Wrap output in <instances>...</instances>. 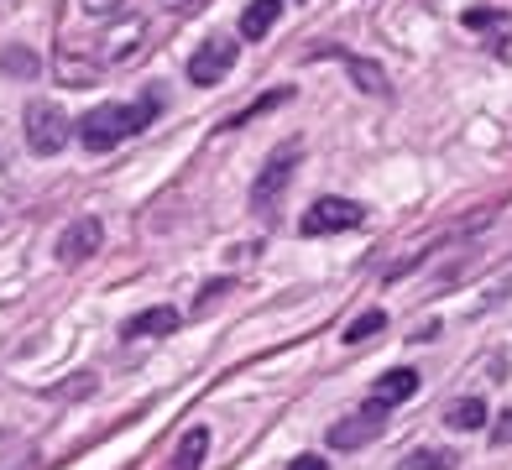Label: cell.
Masks as SVG:
<instances>
[{"instance_id":"cell-12","label":"cell","mask_w":512,"mask_h":470,"mask_svg":"<svg viewBox=\"0 0 512 470\" xmlns=\"http://www.w3.org/2000/svg\"><path fill=\"white\" fill-rule=\"evenodd\" d=\"M0 74L6 79H37L42 74V58L32 53V47H21V42H11V47H0Z\"/></svg>"},{"instance_id":"cell-2","label":"cell","mask_w":512,"mask_h":470,"mask_svg":"<svg viewBox=\"0 0 512 470\" xmlns=\"http://www.w3.org/2000/svg\"><path fill=\"white\" fill-rule=\"evenodd\" d=\"M298 157H304V147H298V141H288V147H277V152L267 157V168L256 173V183H251V215H256V220H272V215H277V204H283L288 183H293Z\"/></svg>"},{"instance_id":"cell-6","label":"cell","mask_w":512,"mask_h":470,"mask_svg":"<svg viewBox=\"0 0 512 470\" xmlns=\"http://www.w3.org/2000/svg\"><path fill=\"white\" fill-rule=\"evenodd\" d=\"M230 68H236V42H230V37H209V42H199V53L189 58V79L199 89H209V84H220Z\"/></svg>"},{"instance_id":"cell-14","label":"cell","mask_w":512,"mask_h":470,"mask_svg":"<svg viewBox=\"0 0 512 470\" xmlns=\"http://www.w3.org/2000/svg\"><path fill=\"white\" fill-rule=\"evenodd\" d=\"M288 100H293V89H272V94H262V100H251V105H246L241 115H230L225 126H230V131H236V126H251L256 115H267V110H277V105H288Z\"/></svg>"},{"instance_id":"cell-5","label":"cell","mask_w":512,"mask_h":470,"mask_svg":"<svg viewBox=\"0 0 512 470\" xmlns=\"http://www.w3.org/2000/svg\"><path fill=\"white\" fill-rule=\"evenodd\" d=\"M382 429H387V408L382 403H366L361 413L330 423V450H361V444H371Z\"/></svg>"},{"instance_id":"cell-11","label":"cell","mask_w":512,"mask_h":470,"mask_svg":"<svg viewBox=\"0 0 512 470\" xmlns=\"http://www.w3.org/2000/svg\"><path fill=\"white\" fill-rule=\"evenodd\" d=\"M277 16H283V0H251V6L241 11V37L246 42H262L277 27Z\"/></svg>"},{"instance_id":"cell-16","label":"cell","mask_w":512,"mask_h":470,"mask_svg":"<svg viewBox=\"0 0 512 470\" xmlns=\"http://www.w3.org/2000/svg\"><path fill=\"white\" fill-rule=\"evenodd\" d=\"M382 324H387V314H382V309H366V314H356V319H351V329H345V345H361V340H371Z\"/></svg>"},{"instance_id":"cell-3","label":"cell","mask_w":512,"mask_h":470,"mask_svg":"<svg viewBox=\"0 0 512 470\" xmlns=\"http://www.w3.org/2000/svg\"><path fill=\"white\" fill-rule=\"evenodd\" d=\"M21 121H27V147H32L37 157H53V152H63V147H68V136H74V126H68V115H63L53 100H32Z\"/></svg>"},{"instance_id":"cell-17","label":"cell","mask_w":512,"mask_h":470,"mask_svg":"<svg viewBox=\"0 0 512 470\" xmlns=\"http://www.w3.org/2000/svg\"><path fill=\"white\" fill-rule=\"evenodd\" d=\"M403 470H455V455H445V450H418Z\"/></svg>"},{"instance_id":"cell-19","label":"cell","mask_w":512,"mask_h":470,"mask_svg":"<svg viewBox=\"0 0 512 470\" xmlns=\"http://www.w3.org/2000/svg\"><path fill=\"white\" fill-rule=\"evenodd\" d=\"M492 21H502L497 11H465V27H492Z\"/></svg>"},{"instance_id":"cell-21","label":"cell","mask_w":512,"mask_h":470,"mask_svg":"<svg viewBox=\"0 0 512 470\" xmlns=\"http://www.w3.org/2000/svg\"><path fill=\"white\" fill-rule=\"evenodd\" d=\"M194 6H204V0H168V11H194Z\"/></svg>"},{"instance_id":"cell-9","label":"cell","mask_w":512,"mask_h":470,"mask_svg":"<svg viewBox=\"0 0 512 470\" xmlns=\"http://www.w3.org/2000/svg\"><path fill=\"white\" fill-rule=\"evenodd\" d=\"M173 329H178V309L157 303V309H142L136 319H126L121 335H126V340H157V335H173Z\"/></svg>"},{"instance_id":"cell-18","label":"cell","mask_w":512,"mask_h":470,"mask_svg":"<svg viewBox=\"0 0 512 470\" xmlns=\"http://www.w3.org/2000/svg\"><path fill=\"white\" fill-rule=\"evenodd\" d=\"M220 293H230V282H209V288L199 293V303H194V309H209V303H215Z\"/></svg>"},{"instance_id":"cell-15","label":"cell","mask_w":512,"mask_h":470,"mask_svg":"<svg viewBox=\"0 0 512 470\" xmlns=\"http://www.w3.org/2000/svg\"><path fill=\"white\" fill-rule=\"evenodd\" d=\"M445 423H450V429H481V423H486V403H481V397H465V403H455L445 413Z\"/></svg>"},{"instance_id":"cell-10","label":"cell","mask_w":512,"mask_h":470,"mask_svg":"<svg viewBox=\"0 0 512 470\" xmlns=\"http://www.w3.org/2000/svg\"><path fill=\"white\" fill-rule=\"evenodd\" d=\"M413 392H418V371L398 366V371H387L382 382L371 387V403H382V408H398V403H408Z\"/></svg>"},{"instance_id":"cell-13","label":"cell","mask_w":512,"mask_h":470,"mask_svg":"<svg viewBox=\"0 0 512 470\" xmlns=\"http://www.w3.org/2000/svg\"><path fill=\"white\" fill-rule=\"evenodd\" d=\"M204 455H209V429H189L173 450V470H199Z\"/></svg>"},{"instance_id":"cell-1","label":"cell","mask_w":512,"mask_h":470,"mask_svg":"<svg viewBox=\"0 0 512 470\" xmlns=\"http://www.w3.org/2000/svg\"><path fill=\"white\" fill-rule=\"evenodd\" d=\"M157 110H162V94H147V100H136V105H100L79 121V141L89 152H110V147H121L126 136L147 131L157 121Z\"/></svg>"},{"instance_id":"cell-7","label":"cell","mask_w":512,"mask_h":470,"mask_svg":"<svg viewBox=\"0 0 512 470\" xmlns=\"http://www.w3.org/2000/svg\"><path fill=\"white\" fill-rule=\"evenodd\" d=\"M309 58H335V63H345V74H351L366 94H387V89H392V84H387V74H382V63L356 58L351 47H340V42H319V47H309Z\"/></svg>"},{"instance_id":"cell-4","label":"cell","mask_w":512,"mask_h":470,"mask_svg":"<svg viewBox=\"0 0 512 470\" xmlns=\"http://www.w3.org/2000/svg\"><path fill=\"white\" fill-rule=\"evenodd\" d=\"M361 220H366V209L351 199H314L304 209V220H298V230L304 235H340V230H356Z\"/></svg>"},{"instance_id":"cell-8","label":"cell","mask_w":512,"mask_h":470,"mask_svg":"<svg viewBox=\"0 0 512 470\" xmlns=\"http://www.w3.org/2000/svg\"><path fill=\"white\" fill-rule=\"evenodd\" d=\"M100 241H105V225L95 215H79L74 225L58 235V262L63 267H79V262H89V256L100 251Z\"/></svg>"},{"instance_id":"cell-20","label":"cell","mask_w":512,"mask_h":470,"mask_svg":"<svg viewBox=\"0 0 512 470\" xmlns=\"http://www.w3.org/2000/svg\"><path fill=\"white\" fill-rule=\"evenodd\" d=\"M288 470H330V465H324L319 455H298V460H293Z\"/></svg>"}]
</instances>
